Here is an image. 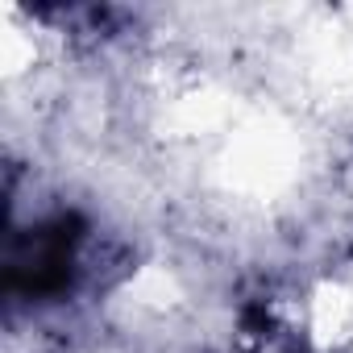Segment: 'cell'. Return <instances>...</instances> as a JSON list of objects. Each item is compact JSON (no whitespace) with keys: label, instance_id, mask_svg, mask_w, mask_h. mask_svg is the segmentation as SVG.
I'll return each mask as SVG.
<instances>
[{"label":"cell","instance_id":"cell-1","mask_svg":"<svg viewBox=\"0 0 353 353\" xmlns=\"http://www.w3.org/2000/svg\"><path fill=\"white\" fill-rule=\"evenodd\" d=\"M92 225L79 212H50L34 221L30 229H13L9 237V258H5V299L9 307H50L67 303L88 266H83V245H88Z\"/></svg>","mask_w":353,"mask_h":353}]
</instances>
